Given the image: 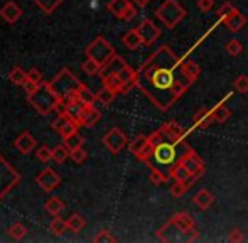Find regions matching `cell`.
Masks as SVG:
<instances>
[{
	"instance_id": "6da1fadb",
	"label": "cell",
	"mask_w": 248,
	"mask_h": 243,
	"mask_svg": "<svg viewBox=\"0 0 248 243\" xmlns=\"http://www.w3.org/2000/svg\"><path fill=\"white\" fill-rule=\"evenodd\" d=\"M199 71L194 61L179 60L169 46H160L137 69L135 86L160 112H166L196 83Z\"/></svg>"
},
{
	"instance_id": "9c48e42d",
	"label": "cell",
	"mask_w": 248,
	"mask_h": 243,
	"mask_svg": "<svg viewBox=\"0 0 248 243\" xmlns=\"http://www.w3.org/2000/svg\"><path fill=\"white\" fill-rule=\"evenodd\" d=\"M101 144L107 147V151L110 154L117 155L120 151H124L125 145H128V138L124 132L120 130L118 127H113L107 132V134L101 137Z\"/></svg>"
},
{
	"instance_id": "603a6c76",
	"label": "cell",
	"mask_w": 248,
	"mask_h": 243,
	"mask_svg": "<svg viewBox=\"0 0 248 243\" xmlns=\"http://www.w3.org/2000/svg\"><path fill=\"white\" fill-rule=\"evenodd\" d=\"M193 203L196 204L199 210H208V208L215 203V194L209 189H201V191H198V194L193 197Z\"/></svg>"
},
{
	"instance_id": "7dc6e473",
	"label": "cell",
	"mask_w": 248,
	"mask_h": 243,
	"mask_svg": "<svg viewBox=\"0 0 248 243\" xmlns=\"http://www.w3.org/2000/svg\"><path fill=\"white\" fill-rule=\"evenodd\" d=\"M235 90L238 93H248V76L240 75L238 78L235 79Z\"/></svg>"
},
{
	"instance_id": "277c9868",
	"label": "cell",
	"mask_w": 248,
	"mask_h": 243,
	"mask_svg": "<svg viewBox=\"0 0 248 243\" xmlns=\"http://www.w3.org/2000/svg\"><path fill=\"white\" fill-rule=\"evenodd\" d=\"M186 15V9L177 0H164L162 5L155 10V17L166 26V29H174L179 26V22H183Z\"/></svg>"
},
{
	"instance_id": "8fae6325",
	"label": "cell",
	"mask_w": 248,
	"mask_h": 243,
	"mask_svg": "<svg viewBox=\"0 0 248 243\" xmlns=\"http://www.w3.org/2000/svg\"><path fill=\"white\" fill-rule=\"evenodd\" d=\"M135 29H137L139 34H140L144 46H152V44L155 43V41L160 37V29L150 19L142 20V22L139 24V26L135 27Z\"/></svg>"
},
{
	"instance_id": "4fadbf2b",
	"label": "cell",
	"mask_w": 248,
	"mask_h": 243,
	"mask_svg": "<svg viewBox=\"0 0 248 243\" xmlns=\"http://www.w3.org/2000/svg\"><path fill=\"white\" fill-rule=\"evenodd\" d=\"M179 161L183 162L184 167L189 171V174H198L202 178V174H204V162H202V159L194 152V149H191V151L187 152L183 159H179Z\"/></svg>"
},
{
	"instance_id": "52a82bcc",
	"label": "cell",
	"mask_w": 248,
	"mask_h": 243,
	"mask_svg": "<svg viewBox=\"0 0 248 243\" xmlns=\"http://www.w3.org/2000/svg\"><path fill=\"white\" fill-rule=\"evenodd\" d=\"M157 238H159L160 242H167V243H172V242H198L199 240V233L196 230L193 231V233H184L183 230H181L177 225H174L172 220H169L166 225H164L160 230H157Z\"/></svg>"
},
{
	"instance_id": "44dd1931",
	"label": "cell",
	"mask_w": 248,
	"mask_h": 243,
	"mask_svg": "<svg viewBox=\"0 0 248 243\" xmlns=\"http://www.w3.org/2000/svg\"><path fill=\"white\" fill-rule=\"evenodd\" d=\"M193 122L198 128H208L209 125L215 123V117H213L211 110L208 108H199L193 117Z\"/></svg>"
},
{
	"instance_id": "5bb4252c",
	"label": "cell",
	"mask_w": 248,
	"mask_h": 243,
	"mask_svg": "<svg viewBox=\"0 0 248 243\" xmlns=\"http://www.w3.org/2000/svg\"><path fill=\"white\" fill-rule=\"evenodd\" d=\"M221 22L228 27L230 32H240V30L247 26V17L243 15L238 9H235V10H232L228 15L223 17Z\"/></svg>"
},
{
	"instance_id": "1f68e13d",
	"label": "cell",
	"mask_w": 248,
	"mask_h": 243,
	"mask_svg": "<svg viewBox=\"0 0 248 243\" xmlns=\"http://www.w3.org/2000/svg\"><path fill=\"white\" fill-rule=\"evenodd\" d=\"M69 154H71V151H69L64 144L58 145V147L52 149V161H54L56 164H64L69 159Z\"/></svg>"
},
{
	"instance_id": "cb8c5ba5",
	"label": "cell",
	"mask_w": 248,
	"mask_h": 243,
	"mask_svg": "<svg viewBox=\"0 0 248 243\" xmlns=\"http://www.w3.org/2000/svg\"><path fill=\"white\" fill-rule=\"evenodd\" d=\"M132 3L134 2H130V0H110V2L107 3V9L110 10L117 19H122V15L125 14V10H127Z\"/></svg>"
},
{
	"instance_id": "f5cc1de1",
	"label": "cell",
	"mask_w": 248,
	"mask_h": 243,
	"mask_svg": "<svg viewBox=\"0 0 248 243\" xmlns=\"http://www.w3.org/2000/svg\"><path fill=\"white\" fill-rule=\"evenodd\" d=\"M27 79H31V81H34V83H43V75H41V71H37L36 68H32L27 71Z\"/></svg>"
},
{
	"instance_id": "30bf717a",
	"label": "cell",
	"mask_w": 248,
	"mask_h": 243,
	"mask_svg": "<svg viewBox=\"0 0 248 243\" xmlns=\"http://www.w3.org/2000/svg\"><path fill=\"white\" fill-rule=\"evenodd\" d=\"M152 149H154V145L150 144L149 137H145V135H139L135 140H132L130 144H128V151L137 159H140L142 162L149 161L150 155H152Z\"/></svg>"
},
{
	"instance_id": "d590c367",
	"label": "cell",
	"mask_w": 248,
	"mask_h": 243,
	"mask_svg": "<svg viewBox=\"0 0 248 243\" xmlns=\"http://www.w3.org/2000/svg\"><path fill=\"white\" fill-rule=\"evenodd\" d=\"M62 142H64V145L69 149V151H75V149H78V147H83V144H85V138H83L81 135H78V132H76V134L62 138Z\"/></svg>"
},
{
	"instance_id": "816d5d0a",
	"label": "cell",
	"mask_w": 248,
	"mask_h": 243,
	"mask_svg": "<svg viewBox=\"0 0 248 243\" xmlns=\"http://www.w3.org/2000/svg\"><path fill=\"white\" fill-rule=\"evenodd\" d=\"M196 3L201 12H209V10H213V7H215V0H198Z\"/></svg>"
},
{
	"instance_id": "74e56055",
	"label": "cell",
	"mask_w": 248,
	"mask_h": 243,
	"mask_svg": "<svg viewBox=\"0 0 248 243\" xmlns=\"http://www.w3.org/2000/svg\"><path fill=\"white\" fill-rule=\"evenodd\" d=\"M81 69L85 71V75L95 76V75H98V73H100L101 66H100L95 60H92V58H86V61L81 64Z\"/></svg>"
},
{
	"instance_id": "e0dca14e",
	"label": "cell",
	"mask_w": 248,
	"mask_h": 243,
	"mask_svg": "<svg viewBox=\"0 0 248 243\" xmlns=\"http://www.w3.org/2000/svg\"><path fill=\"white\" fill-rule=\"evenodd\" d=\"M100 119H101V113L96 110L95 105H85L83 112L79 113V117H78V122H79V125H83V127L92 128L93 125L98 123Z\"/></svg>"
},
{
	"instance_id": "9a60e30c",
	"label": "cell",
	"mask_w": 248,
	"mask_h": 243,
	"mask_svg": "<svg viewBox=\"0 0 248 243\" xmlns=\"http://www.w3.org/2000/svg\"><path fill=\"white\" fill-rule=\"evenodd\" d=\"M127 66V62H125L124 58H120L118 54H115L113 58H111L110 61L107 62V64H103L101 66V69H100V78L103 79V78H107V76H111V75H120L122 73V69Z\"/></svg>"
},
{
	"instance_id": "f546056e",
	"label": "cell",
	"mask_w": 248,
	"mask_h": 243,
	"mask_svg": "<svg viewBox=\"0 0 248 243\" xmlns=\"http://www.w3.org/2000/svg\"><path fill=\"white\" fill-rule=\"evenodd\" d=\"M66 223H68V230H71L73 233H79V231H83V228L86 227V220L81 214H71V216L66 220Z\"/></svg>"
},
{
	"instance_id": "ab89813d",
	"label": "cell",
	"mask_w": 248,
	"mask_h": 243,
	"mask_svg": "<svg viewBox=\"0 0 248 243\" xmlns=\"http://www.w3.org/2000/svg\"><path fill=\"white\" fill-rule=\"evenodd\" d=\"M9 235L14 238V240H22L24 237L27 235V228L24 227L22 223H14L12 227H9Z\"/></svg>"
},
{
	"instance_id": "11a10c76",
	"label": "cell",
	"mask_w": 248,
	"mask_h": 243,
	"mask_svg": "<svg viewBox=\"0 0 248 243\" xmlns=\"http://www.w3.org/2000/svg\"><path fill=\"white\" fill-rule=\"evenodd\" d=\"M41 83H34V81H31V79H27L26 83H24V90H26V93L27 95H32L34 91L37 90V86H39Z\"/></svg>"
},
{
	"instance_id": "7bdbcfd3",
	"label": "cell",
	"mask_w": 248,
	"mask_h": 243,
	"mask_svg": "<svg viewBox=\"0 0 248 243\" xmlns=\"http://www.w3.org/2000/svg\"><path fill=\"white\" fill-rule=\"evenodd\" d=\"M36 159L41 162H49V161H52V151L47 147V145H41V147L36 151Z\"/></svg>"
},
{
	"instance_id": "2e32d148",
	"label": "cell",
	"mask_w": 248,
	"mask_h": 243,
	"mask_svg": "<svg viewBox=\"0 0 248 243\" xmlns=\"http://www.w3.org/2000/svg\"><path fill=\"white\" fill-rule=\"evenodd\" d=\"M20 15H22V9H20V7L17 5V2H14V0L5 2L2 5V9H0V17H2L7 24H16L17 20L20 19Z\"/></svg>"
},
{
	"instance_id": "83f0119b",
	"label": "cell",
	"mask_w": 248,
	"mask_h": 243,
	"mask_svg": "<svg viewBox=\"0 0 248 243\" xmlns=\"http://www.w3.org/2000/svg\"><path fill=\"white\" fill-rule=\"evenodd\" d=\"M211 113H213V117H215V123H225V122L230 119V115H232V112L226 108L223 102H219L218 105L211 110Z\"/></svg>"
},
{
	"instance_id": "f35d334b",
	"label": "cell",
	"mask_w": 248,
	"mask_h": 243,
	"mask_svg": "<svg viewBox=\"0 0 248 243\" xmlns=\"http://www.w3.org/2000/svg\"><path fill=\"white\" fill-rule=\"evenodd\" d=\"M81 127V125H79V122L78 120H69L68 123L64 125V127L61 128V130L58 132L59 135H61V138H66V137H69V135H73V134H76V132H78V128Z\"/></svg>"
},
{
	"instance_id": "3957f363",
	"label": "cell",
	"mask_w": 248,
	"mask_h": 243,
	"mask_svg": "<svg viewBox=\"0 0 248 243\" xmlns=\"http://www.w3.org/2000/svg\"><path fill=\"white\" fill-rule=\"evenodd\" d=\"M29 103L37 110V113L41 115H49L51 112H54L59 105V96L56 95V91L52 90L51 83L43 81L37 90L32 95H27Z\"/></svg>"
},
{
	"instance_id": "836d02e7",
	"label": "cell",
	"mask_w": 248,
	"mask_h": 243,
	"mask_svg": "<svg viewBox=\"0 0 248 243\" xmlns=\"http://www.w3.org/2000/svg\"><path fill=\"white\" fill-rule=\"evenodd\" d=\"M34 2H36V5L39 7V9L43 10L44 14L51 15V14L54 12V10L58 9L59 5H61L62 0H34Z\"/></svg>"
},
{
	"instance_id": "d6986e66",
	"label": "cell",
	"mask_w": 248,
	"mask_h": 243,
	"mask_svg": "<svg viewBox=\"0 0 248 243\" xmlns=\"http://www.w3.org/2000/svg\"><path fill=\"white\" fill-rule=\"evenodd\" d=\"M160 128L164 130L166 137L169 138V140H172V142H179V140H183V138L186 137V132H184V128L174 120L166 122V123H164Z\"/></svg>"
},
{
	"instance_id": "f907efd6",
	"label": "cell",
	"mask_w": 248,
	"mask_h": 243,
	"mask_svg": "<svg viewBox=\"0 0 248 243\" xmlns=\"http://www.w3.org/2000/svg\"><path fill=\"white\" fill-rule=\"evenodd\" d=\"M228 242L230 243H240V242H243L242 230H240V228H233V230L230 231V235H228Z\"/></svg>"
},
{
	"instance_id": "bcb514c9",
	"label": "cell",
	"mask_w": 248,
	"mask_h": 243,
	"mask_svg": "<svg viewBox=\"0 0 248 243\" xmlns=\"http://www.w3.org/2000/svg\"><path fill=\"white\" fill-rule=\"evenodd\" d=\"M93 242L95 243H103V242L105 243H113V242H117V238L110 233V230H101L100 233L93 238Z\"/></svg>"
},
{
	"instance_id": "db71d44e",
	"label": "cell",
	"mask_w": 248,
	"mask_h": 243,
	"mask_svg": "<svg viewBox=\"0 0 248 243\" xmlns=\"http://www.w3.org/2000/svg\"><path fill=\"white\" fill-rule=\"evenodd\" d=\"M135 15H137V7H135L134 3H132V5L128 7L127 10H125V14L122 15V19H120V20H125V22H128V20H132Z\"/></svg>"
},
{
	"instance_id": "d4e9b609",
	"label": "cell",
	"mask_w": 248,
	"mask_h": 243,
	"mask_svg": "<svg viewBox=\"0 0 248 243\" xmlns=\"http://www.w3.org/2000/svg\"><path fill=\"white\" fill-rule=\"evenodd\" d=\"M101 83H103V86H108L110 90H113L117 95H120V93H125V83L122 81L118 75L107 76V78L101 79Z\"/></svg>"
},
{
	"instance_id": "ac0fdd59",
	"label": "cell",
	"mask_w": 248,
	"mask_h": 243,
	"mask_svg": "<svg viewBox=\"0 0 248 243\" xmlns=\"http://www.w3.org/2000/svg\"><path fill=\"white\" fill-rule=\"evenodd\" d=\"M16 149L20 152V154H31V152L36 149V145H37V142H36V138L32 137V134H31L29 130H24L22 134L19 135V137L16 138Z\"/></svg>"
},
{
	"instance_id": "ba28073f",
	"label": "cell",
	"mask_w": 248,
	"mask_h": 243,
	"mask_svg": "<svg viewBox=\"0 0 248 243\" xmlns=\"http://www.w3.org/2000/svg\"><path fill=\"white\" fill-rule=\"evenodd\" d=\"M20 182V176L0 154V201Z\"/></svg>"
},
{
	"instance_id": "4316f807",
	"label": "cell",
	"mask_w": 248,
	"mask_h": 243,
	"mask_svg": "<svg viewBox=\"0 0 248 243\" xmlns=\"http://www.w3.org/2000/svg\"><path fill=\"white\" fill-rule=\"evenodd\" d=\"M44 210H46V213L51 214V216H59V213L64 210V203H62L59 197H51V199H47L46 204H44Z\"/></svg>"
},
{
	"instance_id": "8d00e7d4",
	"label": "cell",
	"mask_w": 248,
	"mask_h": 243,
	"mask_svg": "<svg viewBox=\"0 0 248 243\" xmlns=\"http://www.w3.org/2000/svg\"><path fill=\"white\" fill-rule=\"evenodd\" d=\"M83 108H85V103L81 102V100H76V102H73L71 105L66 108V115L69 117V119H73V120H78V117H79V113L83 112Z\"/></svg>"
},
{
	"instance_id": "484cf974",
	"label": "cell",
	"mask_w": 248,
	"mask_h": 243,
	"mask_svg": "<svg viewBox=\"0 0 248 243\" xmlns=\"http://www.w3.org/2000/svg\"><path fill=\"white\" fill-rule=\"evenodd\" d=\"M189 171L184 167V164L181 161H177L172 167L169 169V178H172L174 181H186L189 178Z\"/></svg>"
},
{
	"instance_id": "f6af8a7d",
	"label": "cell",
	"mask_w": 248,
	"mask_h": 243,
	"mask_svg": "<svg viewBox=\"0 0 248 243\" xmlns=\"http://www.w3.org/2000/svg\"><path fill=\"white\" fill-rule=\"evenodd\" d=\"M69 157H71V161L75 162V164H83V162L86 161V157H88V154H86V151L83 147H78V149H75V151H71Z\"/></svg>"
},
{
	"instance_id": "9f6ffc18",
	"label": "cell",
	"mask_w": 248,
	"mask_h": 243,
	"mask_svg": "<svg viewBox=\"0 0 248 243\" xmlns=\"http://www.w3.org/2000/svg\"><path fill=\"white\" fill-rule=\"evenodd\" d=\"M132 2H135L139 7H145V5H149L150 0H132Z\"/></svg>"
},
{
	"instance_id": "8992f818",
	"label": "cell",
	"mask_w": 248,
	"mask_h": 243,
	"mask_svg": "<svg viewBox=\"0 0 248 243\" xmlns=\"http://www.w3.org/2000/svg\"><path fill=\"white\" fill-rule=\"evenodd\" d=\"M85 54L88 58H92V60H95L100 66H103V64H107V62L110 61L117 53H115V47L111 46L103 36H98L86 46Z\"/></svg>"
},
{
	"instance_id": "e575fe53",
	"label": "cell",
	"mask_w": 248,
	"mask_h": 243,
	"mask_svg": "<svg viewBox=\"0 0 248 243\" xmlns=\"http://www.w3.org/2000/svg\"><path fill=\"white\" fill-rule=\"evenodd\" d=\"M49 230L56 235V237H61V235H64V231L68 230V223H66L62 218L54 216V220H52L49 225Z\"/></svg>"
},
{
	"instance_id": "f1b7e54d",
	"label": "cell",
	"mask_w": 248,
	"mask_h": 243,
	"mask_svg": "<svg viewBox=\"0 0 248 243\" xmlns=\"http://www.w3.org/2000/svg\"><path fill=\"white\" fill-rule=\"evenodd\" d=\"M78 98L81 100L85 105H95L96 102V93H93L85 83H81L78 88Z\"/></svg>"
},
{
	"instance_id": "7a4b0ae2",
	"label": "cell",
	"mask_w": 248,
	"mask_h": 243,
	"mask_svg": "<svg viewBox=\"0 0 248 243\" xmlns=\"http://www.w3.org/2000/svg\"><path fill=\"white\" fill-rule=\"evenodd\" d=\"M189 151H191V147L187 145V142L184 140V138L179 142L162 140L157 145H154L152 155H150V159L145 164H147L149 169L157 167L169 174V169L172 167L179 159H183Z\"/></svg>"
},
{
	"instance_id": "5b68a950",
	"label": "cell",
	"mask_w": 248,
	"mask_h": 243,
	"mask_svg": "<svg viewBox=\"0 0 248 243\" xmlns=\"http://www.w3.org/2000/svg\"><path fill=\"white\" fill-rule=\"evenodd\" d=\"M49 83H51L52 90L56 91V95L59 96V100L68 95H73V93H78V88H79V85H81V81H79L71 73V69H68V68H62L61 71L54 76V79Z\"/></svg>"
},
{
	"instance_id": "7c38bea8",
	"label": "cell",
	"mask_w": 248,
	"mask_h": 243,
	"mask_svg": "<svg viewBox=\"0 0 248 243\" xmlns=\"http://www.w3.org/2000/svg\"><path fill=\"white\" fill-rule=\"evenodd\" d=\"M36 182H37V186L43 187L46 193H51V191H54L56 187L61 184V176H59L56 171H52L51 167H46L36 178Z\"/></svg>"
},
{
	"instance_id": "681fc988",
	"label": "cell",
	"mask_w": 248,
	"mask_h": 243,
	"mask_svg": "<svg viewBox=\"0 0 248 243\" xmlns=\"http://www.w3.org/2000/svg\"><path fill=\"white\" fill-rule=\"evenodd\" d=\"M235 9H236V7L233 5L232 2H225V3H223V5L218 9V12H216V15H218V19L221 20L223 17H225V15H228V14L232 12V10H235Z\"/></svg>"
},
{
	"instance_id": "4dcf8cb0",
	"label": "cell",
	"mask_w": 248,
	"mask_h": 243,
	"mask_svg": "<svg viewBox=\"0 0 248 243\" xmlns=\"http://www.w3.org/2000/svg\"><path fill=\"white\" fill-rule=\"evenodd\" d=\"M9 79H10V83H14V85L24 86V83L27 81V73L24 71L20 66H14L9 73Z\"/></svg>"
},
{
	"instance_id": "c3c4849f",
	"label": "cell",
	"mask_w": 248,
	"mask_h": 243,
	"mask_svg": "<svg viewBox=\"0 0 248 243\" xmlns=\"http://www.w3.org/2000/svg\"><path fill=\"white\" fill-rule=\"evenodd\" d=\"M69 120H71V119H69V117L66 115V113H59V117H58V119H56L54 122H52V128H54L56 132H59L62 127H64L66 123H68Z\"/></svg>"
},
{
	"instance_id": "7402d4cb",
	"label": "cell",
	"mask_w": 248,
	"mask_h": 243,
	"mask_svg": "<svg viewBox=\"0 0 248 243\" xmlns=\"http://www.w3.org/2000/svg\"><path fill=\"white\" fill-rule=\"evenodd\" d=\"M122 43H124V46L127 47V49H130V51L139 49V47L144 44V43H142V37H140V34H139L137 29H130L128 32H125L124 37H122Z\"/></svg>"
},
{
	"instance_id": "ffe728a7",
	"label": "cell",
	"mask_w": 248,
	"mask_h": 243,
	"mask_svg": "<svg viewBox=\"0 0 248 243\" xmlns=\"http://www.w3.org/2000/svg\"><path fill=\"white\" fill-rule=\"evenodd\" d=\"M170 220L174 221V225H177V227L181 228V230L184 231V233H193L194 231V220L191 218V214L187 213V211H181V213H176Z\"/></svg>"
},
{
	"instance_id": "d6a6232c",
	"label": "cell",
	"mask_w": 248,
	"mask_h": 243,
	"mask_svg": "<svg viewBox=\"0 0 248 243\" xmlns=\"http://www.w3.org/2000/svg\"><path fill=\"white\" fill-rule=\"evenodd\" d=\"M115 98H117V93H115L113 90L108 88V86H103V88L96 93V102L101 103V105H105V106L110 105Z\"/></svg>"
},
{
	"instance_id": "ee69618b",
	"label": "cell",
	"mask_w": 248,
	"mask_h": 243,
	"mask_svg": "<svg viewBox=\"0 0 248 243\" xmlns=\"http://www.w3.org/2000/svg\"><path fill=\"white\" fill-rule=\"evenodd\" d=\"M187 191L189 189H187V186L184 181H174L172 187H170V194H172L174 197H183Z\"/></svg>"
},
{
	"instance_id": "60d3db41",
	"label": "cell",
	"mask_w": 248,
	"mask_h": 243,
	"mask_svg": "<svg viewBox=\"0 0 248 243\" xmlns=\"http://www.w3.org/2000/svg\"><path fill=\"white\" fill-rule=\"evenodd\" d=\"M167 179H169V174L164 171H160V169L157 167H152L150 169V182L155 184V186H160L162 182H166Z\"/></svg>"
},
{
	"instance_id": "b9f144b4",
	"label": "cell",
	"mask_w": 248,
	"mask_h": 243,
	"mask_svg": "<svg viewBox=\"0 0 248 243\" xmlns=\"http://www.w3.org/2000/svg\"><path fill=\"white\" fill-rule=\"evenodd\" d=\"M225 51L230 54V56H238V54H242V51H243V46H242V43H240L238 39H230L228 43H226V46H225Z\"/></svg>"
}]
</instances>
